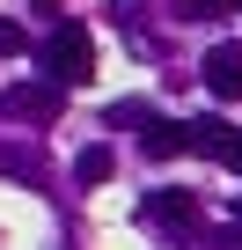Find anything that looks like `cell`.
Masks as SVG:
<instances>
[{"instance_id":"6da1fadb","label":"cell","mask_w":242,"mask_h":250,"mask_svg":"<svg viewBox=\"0 0 242 250\" xmlns=\"http://www.w3.org/2000/svg\"><path fill=\"white\" fill-rule=\"evenodd\" d=\"M37 66H44V81L66 96V88H81V81H95V37L81 30V22H59L44 44H37Z\"/></svg>"},{"instance_id":"7a4b0ae2","label":"cell","mask_w":242,"mask_h":250,"mask_svg":"<svg viewBox=\"0 0 242 250\" xmlns=\"http://www.w3.org/2000/svg\"><path fill=\"white\" fill-rule=\"evenodd\" d=\"M66 110V96L52 81H15V88H0V118H22V125H52Z\"/></svg>"},{"instance_id":"3957f363","label":"cell","mask_w":242,"mask_h":250,"mask_svg":"<svg viewBox=\"0 0 242 250\" xmlns=\"http://www.w3.org/2000/svg\"><path fill=\"white\" fill-rule=\"evenodd\" d=\"M147 221L169 228V235L184 243V235L198 228V199H191V191H147Z\"/></svg>"},{"instance_id":"277c9868","label":"cell","mask_w":242,"mask_h":250,"mask_svg":"<svg viewBox=\"0 0 242 250\" xmlns=\"http://www.w3.org/2000/svg\"><path fill=\"white\" fill-rule=\"evenodd\" d=\"M198 74H205V88H213L220 103H235V96H242V44H213V52L198 59Z\"/></svg>"},{"instance_id":"5b68a950","label":"cell","mask_w":242,"mask_h":250,"mask_svg":"<svg viewBox=\"0 0 242 250\" xmlns=\"http://www.w3.org/2000/svg\"><path fill=\"white\" fill-rule=\"evenodd\" d=\"M227 140H235V125H227V118H213V110L184 125V147H191V155H213V162H220V155H227Z\"/></svg>"},{"instance_id":"8992f818","label":"cell","mask_w":242,"mask_h":250,"mask_svg":"<svg viewBox=\"0 0 242 250\" xmlns=\"http://www.w3.org/2000/svg\"><path fill=\"white\" fill-rule=\"evenodd\" d=\"M140 155H147V162H176V155H184V125H176V118H154L147 133H140Z\"/></svg>"},{"instance_id":"52a82bcc","label":"cell","mask_w":242,"mask_h":250,"mask_svg":"<svg viewBox=\"0 0 242 250\" xmlns=\"http://www.w3.org/2000/svg\"><path fill=\"white\" fill-rule=\"evenodd\" d=\"M110 169H117V155H110V147H103V140H95V147H81V155H74V184H81V191H95V184H110Z\"/></svg>"},{"instance_id":"ba28073f","label":"cell","mask_w":242,"mask_h":250,"mask_svg":"<svg viewBox=\"0 0 242 250\" xmlns=\"http://www.w3.org/2000/svg\"><path fill=\"white\" fill-rule=\"evenodd\" d=\"M0 177H22V184H44V162L30 147H0Z\"/></svg>"},{"instance_id":"9c48e42d","label":"cell","mask_w":242,"mask_h":250,"mask_svg":"<svg viewBox=\"0 0 242 250\" xmlns=\"http://www.w3.org/2000/svg\"><path fill=\"white\" fill-rule=\"evenodd\" d=\"M184 8V22H205V15H227V8H242V0H176Z\"/></svg>"},{"instance_id":"30bf717a","label":"cell","mask_w":242,"mask_h":250,"mask_svg":"<svg viewBox=\"0 0 242 250\" xmlns=\"http://www.w3.org/2000/svg\"><path fill=\"white\" fill-rule=\"evenodd\" d=\"M22 44H30V30H22V22H8V15H0V59H15Z\"/></svg>"},{"instance_id":"8fae6325","label":"cell","mask_w":242,"mask_h":250,"mask_svg":"<svg viewBox=\"0 0 242 250\" xmlns=\"http://www.w3.org/2000/svg\"><path fill=\"white\" fill-rule=\"evenodd\" d=\"M110 125H154L147 103H110Z\"/></svg>"},{"instance_id":"7c38bea8","label":"cell","mask_w":242,"mask_h":250,"mask_svg":"<svg viewBox=\"0 0 242 250\" xmlns=\"http://www.w3.org/2000/svg\"><path fill=\"white\" fill-rule=\"evenodd\" d=\"M205 250H242V228H213V235H205Z\"/></svg>"},{"instance_id":"4fadbf2b","label":"cell","mask_w":242,"mask_h":250,"mask_svg":"<svg viewBox=\"0 0 242 250\" xmlns=\"http://www.w3.org/2000/svg\"><path fill=\"white\" fill-rule=\"evenodd\" d=\"M220 162H227V169H242V133L227 140V155H220Z\"/></svg>"},{"instance_id":"5bb4252c","label":"cell","mask_w":242,"mask_h":250,"mask_svg":"<svg viewBox=\"0 0 242 250\" xmlns=\"http://www.w3.org/2000/svg\"><path fill=\"white\" fill-rule=\"evenodd\" d=\"M227 213H235V228H242V191H235V206H227Z\"/></svg>"},{"instance_id":"9a60e30c","label":"cell","mask_w":242,"mask_h":250,"mask_svg":"<svg viewBox=\"0 0 242 250\" xmlns=\"http://www.w3.org/2000/svg\"><path fill=\"white\" fill-rule=\"evenodd\" d=\"M30 8H59V0H30Z\"/></svg>"}]
</instances>
